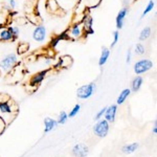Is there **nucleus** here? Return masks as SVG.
<instances>
[{
    "mask_svg": "<svg viewBox=\"0 0 157 157\" xmlns=\"http://www.w3.org/2000/svg\"><path fill=\"white\" fill-rule=\"evenodd\" d=\"M14 41L11 32L9 30L7 26H0V42H9Z\"/></svg>",
    "mask_w": 157,
    "mask_h": 157,
    "instance_id": "10",
    "label": "nucleus"
},
{
    "mask_svg": "<svg viewBox=\"0 0 157 157\" xmlns=\"http://www.w3.org/2000/svg\"><path fill=\"white\" fill-rule=\"evenodd\" d=\"M52 62H54V60H52V58H48V57H46V58H45V60H44V64H45V65H47V66H50V65L52 64Z\"/></svg>",
    "mask_w": 157,
    "mask_h": 157,
    "instance_id": "30",
    "label": "nucleus"
},
{
    "mask_svg": "<svg viewBox=\"0 0 157 157\" xmlns=\"http://www.w3.org/2000/svg\"><path fill=\"white\" fill-rule=\"evenodd\" d=\"M153 133H154V134H156V133H157V126H156V121H155V124H154V127H153Z\"/></svg>",
    "mask_w": 157,
    "mask_h": 157,
    "instance_id": "33",
    "label": "nucleus"
},
{
    "mask_svg": "<svg viewBox=\"0 0 157 157\" xmlns=\"http://www.w3.org/2000/svg\"><path fill=\"white\" fill-rule=\"evenodd\" d=\"M112 36H113V41L112 43H111V48L112 47H114L116 44H117V42H118V38H120V33H118V30H115V32H113V34H112Z\"/></svg>",
    "mask_w": 157,
    "mask_h": 157,
    "instance_id": "26",
    "label": "nucleus"
},
{
    "mask_svg": "<svg viewBox=\"0 0 157 157\" xmlns=\"http://www.w3.org/2000/svg\"><path fill=\"white\" fill-rule=\"evenodd\" d=\"M83 32H84V29H83L82 23H75L70 29V32L68 33V37L71 38V39H78V38L82 37Z\"/></svg>",
    "mask_w": 157,
    "mask_h": 157,
    "instance_id": "7",
    "label": "nucleus"
},
{
    "mask_svg": "<svg viewBox=\"0 0 157 157\" xmlns=\"http://www.w3.org/2000/svg\"><path fill=\"white\" fill-rule=\"evenodd\" d=\"M44 125H45V132H49V131L54 130V129L58 126V121L50 117H46L44 120Z\"/></svg>",
    "mask_w": 157,
    "mask_h": 157,
    "instance_id": "15",
    "label": "nucleus"
},
{
    "mask_svg": "<svg viewBox=\"0 0 157 157\" xmlns=\"http://www.w3.org/2000/svg\"><path fill=\"white\" fill-rule=\"evenodd\" d=\"M29 49V44L27 42H20L17 46V55H24Z\"/></svg>",
    "mask_w": 157,
    "mask_h": 157,
    "instance_id": "18",
    "label": "nucleus"
},
{
    "mask_svg": "<svg viewBox=\"0 0 157 157\" xmlns=\"http://www.w3.org/2000/svg\"><path fill=\"white\" fill-rule=\"evenodd\" d=\"M145 52H146L145 46H144L141 43H137V44L135 45V54L138 56H143V55H145Z\"/></svg>",
    "mask_w": 157,
    "mask_h": 157,
    "instance_id": "24",
    "label": "nucleus"
},
{
    "mask_svg": "<svg viewBox=\"0 0 157 157\" xmlns=\"http://www.w3.org/2000/svg\"><path fill=\"white\" fill-rule=\"evenodd\" d=\"M80 108H81V106L78 105H75V107L72 108V110L69 112V114H68V117H73V116H75L78 113V111H80Z\"/></svg>",
    "mask_w": 157,
    "mask_h": 157,
    "instance_id": "27",
    "label": "nucleus"
},
{
    "mask_svg": "<svg viewBox=\"0 0 157 157\" xmlns=\"http://www.w3.org/2000/svg\"><path fill=\"white\" fill-rule=\"evenodd\" d=\"M131 58H132V52H131V49H128V52H127V58H126V62L130 63L131 62Z\"/></svg>",
    "mask_w": 157,
    "mask_h": 157,
    "instance_id": "31",
    "label": "nucleus"
},
{
    "mask_svg": "<svg viewBox=\"0 0 157 157\" xmlns=\"http://www.w3.org/2000/svg\"><path fill=\"white\" fill-rule=\"evenodd\" d=\"M68 118V114L65 111H62L59 115V120H58V124H65Z\"/></svg>",
    "mask_w": 157,
    "mask_h": 157,
    "instance_id": "25",
    "label": "nucleus"
},
{
    "mask_svg": "<svg viewBox=\"0 0 157 157\" xmlns=\"http://www.w3.org/2000/svg\"><path fill=\"white\" fill-rule=\"evenodd\" d=\"M9 6H10V7H11V10H13V9H15L16 7V1L15 0H9Z\"/></svg>",
    "mask_w": 157,
    "mask_h": 157,
    "instance_id": "32",
    "label": "nucleus"
},
{
    "mask_svg": "<svg viewBox=\"0 0 157 157\" xmlns=\"http://www.w3.org/2000/svg\"><path fill=\"white\" fill-rule=\"evenodd\" d=\"M154 6H155V2H154L153 0H150V1L148 2V4H147L146 9L144 10L143 14H141V18H144V17H145L146 15H148L151 11H153Z\"/></svg>",
    "mask_w": 157,
    "mask_h": 157,
    "instance_id": "23",
    "label": "nucleus"
},
{
    "mask_svg": "<svg viewBox=\"0 0 157 157\" xmlns=\"http://www.w3.org/2000/svg\"><path fill=\"white\" fill-rule=\"evenodd\" d=\"M46 38V27L44 25H38L33 30V39L36 42H43Z\"/></svg>",
    "mask_w": 157,
    "mask_h": 157,
    "instance_id": "5",
    "label": "nucleus"
},
{
    "mask_svg": "<svg viewBox=\"0 0 157 157\" xmlns=\"http://www.w3.org/2000/svg\"><path fill=\"white\" fill-rule=\"evenodd\" d=\"M18 63V58H17V54L11 52L4 56L1 60H0V71L3 72H9L12 69H14V67Z\"/></svg>",
    "mask_w": 157,
    "mask_h": 157,
    "instance_id": "1",
    "label": "nucleus"
},
{
    "mask_svg": "<svg viewBox=\"0 0 157 157\" xmlns=\"http://www.w3.org/2000/svg\"><path fill=\"white\" fill-rule=\"evenodd\" d=\"M92 22H93V19L91 16H85L84 19H83V22H82V26H83V29L86 34H93V29H92Z\"/></svg>",
    "mask_w": 157,
    "mask_h": 157,
    "instance_id": "11",
    "label": "nucleus"
},
{
    "mask_svg": "<svg viewBox=\"0 0 157 157\" xmlns=\"http://www.w3.org/2000/svg\"><path fill=\"white\" fill-rule=\"evenodd\" d=\"M131 93V90L129 89V88H126V89H124L120 93V97L117 98V101H116V103H117V105H121V104H123L125 102L126 100L128 98V97L130 95Z\"/></svg>",
    "mask_w": 157,
    "mask_h": 157,
    "instance_id": "17",
    "label": "nucleus"
},
{
    "mask_svg": "<svg viewBox=\"0 0 157 157\" xmlns=\"http://www.w3.org/2000/svg\"><path fill=\"white\" fill-rule=\"evenodd\" d=\"M138 148V144H136V143H133V144H131V145H127V146H125V147H123V152L125 154H131V153H133L134 151H136V149Z\"/></svg>",
    "mask_w": 157,
    "mask_h": 157,
    "instance_id": "20",
    "label": "nucleus"
},
{
    "mask_svg": "<svg viewBox=\"0 0 157 157\" xmlns=\"http://www.w3.org/2000/svg\"><path fill=\"white\" fill-rule=\"evenodd\" d=\"M6 121H4V120L2 117H0V134H1L2 132L4 131V129H6Z\"/></svg>",
    "mask_w": 157,
    "mask_h": 157,
    "instance_id": "29",
    "label": "nucleus"
},
{
    "mask_svg": "<svg viewBox=\"0 0 157 157\" xmlns=\"http://www.w3.org/2000/svg\"><path fill=\"white\" fill-rule=\"evenodd\" d=\"M9 30L11 32L12 36H13V39H14V41H16L17 38H19L20 36V29L19 26H16V25H9Z\"/></svg>",
    "mask_w": 157,
    "mask_h": 157,
    "instance_id": "22",
    "label": "nucleus"
},
{
    "mask_svg": "<svg viewBox=\"0 0 157 157\" xmlns=\"http://www.w3.org/2000/svg\"><path fill=\"white\" fill-rule=\"evenodd\" d=\"M141 85H143V78L139 77V75H137V77H135L132 80V83H131V89L133 92H136V91H138L139 89H140Z\"/></svg>",
    "mask_w": 157,
    "mask_h": 157,
    "instance_id": "14",
    "label": "nucleus"
},
{
    "mask_svg": "<svg viewBox=\"0 0 157 157\" xmlns=\"http://www.w3.org/2000/svg\"><path fill=\"white\" fill-rule=\"evenodd\" d=\"M109 56H110V49H109L108 47L104 46L102 48V52H101L100 59H98V65H100L101 67L104 66V65L107 63V61L109 59Z\"/></svg>",
    "mask_w": 157,
    "mask_h": 157,
    "instance_id": "12",
    "label": "nucleus"
},
{
    "mask_svg": "<svg viewBox=\"0 0 157 157\" xmlns=\"http://www.w3.org/2000/svg\"><path fill=\"white\" fill-rule=\"evenodd\" d=\"M97 90V85L94 83H89L87 85H83L80 88H78L77 90V97L82 100H86L89 98L93 93Z\"/></svg>",
    "mask_w": 157,
    "mask_h": 157,
    "instance_id": "2",
    "label": "nucleus"
},
{
    "mask_svg": "<svg viewBox=\"0 0 157 157\" xmlns=\"http://www.w3.org/2000/svg\"><path fill=\"white\" fill-rule=\"evenodd\" d=\"M72 153L75 157H86L88 155V148L83 144H78L73 147Z\"/></svg>",
    "mask_w": 157,
    "mask_h": 157,
    "instance_id": "8",
    "label": "nucleus"
},
{
    "mask_svg": "<svg viewBox=\"0 0 157 157\" xmlns=\"http://www.w3.org/2000/svg\"><path fill=\"white\" fill-rule=\"evenodd\" d=\"M128 13H129V6H124L123 9H121L120 12L117 13V16H116V19H115L117 29H123L124 23H125V19H126V17H127Z\"/></svg>",
    "mask_w": 157,
    "mask_h": 157,
    "instance_id": "6",
    "label": "nucleus"
},
{
    "mask_svg": "<svg viewBox=\"0 0 157 157\" xmlns=\"http://www.w3.org/2000/svg\"><path fill=\"white\" fill-rule=\"evenodd\" d=\"M94 134L98 137H105L109 131V123L106 120L100 121L93 128Z\"/></svg>",
    "mask_w": 157,
    "mask_h": 157,
    "instance_id": "4",
    "label": "nucleus"
},
{
    "mask_svg": "<svg viewBox=\"0 0 157 157\" xmlns=\"http://www.w3.org/2000/svg\"><path fill=\"white\" fill-rule=\"evenodd\" d=\"M11 100H6L4 102H1L0 103V111L2 113H12L13 112V109H12V106L11 104Z\"/></svg>",
    "mask_w": 157,
    "mask_h": 157,
    "instance_id": "16",
    "label": "nucleus"
},
{
    "mask_svg": "<svg viewBox=\"0 0 157 157\" xmlns=\"http://www.w3.org/2000/svg\"><path fill=\"white\" fill-rule=\"evenodd\" d=\"M151 36V29L149 26H146L141 29L140 34H139V40L140 41H146L147 39H149Z\"/></svg>",
    "mask_w": 157,
    "mask_h": 157,
    "instance_id": "19",
    "label": "nucleus"
},
{
    "mask_svg": "<svg viewBox=\"0 0 157 157\" xmlns=\"http://www.w3.org/2000/svg\"><path fill=\"white\" fill-rule=\"evenodd\" d=\"M153 67V62L149 59H141L134 64V72L136 75L145 73Z\"/></svg>",
    "mask_w": 157,
    "mask_h": 157,
    "instance_id": "3",
    "label": "nucleus"
},
{
    "mask_svg": "<svg viewBox=\"0 0 157 157\" xmlns=\"http://www.w3.org/2000/svg\"><path fill=\"white\" fill-rule=\"evenodd\" d=\"M105 111H106V108H103V109H101L100 111L98 112V114H97V116H95V120L97 121H100L101 118H102V116L105 114Z\"/></svg>",
    "mask_w": 157,
    "mask_h": 157,
    "instance_id": "28",
    "label": "nucleus"
},
{
    "mask_svg": "<svg viewBox=\"0 0 157 157\" xmlns=\"http://www.w3.org/2000/svg\"><path fill=\"white\" fill-rule=\"evenodd\" d=\"M46 73H47L46 70H44V71H40V72L36 73V75H33L32 78H30L29 84H30V85H34V86H35V85L40 84V83H41L42 81L44 80V78H45V75H46Z\"/></svg>",
    "mask_w": 157,
    "mask_h": 157,
    "instance_id": "13",
    "label": "nucleus"
},
{
    "mask_svg": "<svg viewBox=\"0 0 157 157\" xmlns=\"http://www.w3.org/2000/svg\"><path fill=\"white\" fill-rule=\"evenodd\" d=\"M0 72H1V71H0Z\"/></svg>",
    "mask_w": 157,
    "mask_h": 157,
    "instance_id": "34",
    "label": "nucleus"
},
{
    "mask_svg": "<svg viewBox=\"0 0 157 157\" xmlns=\"http://www.w3.org/2000/svg\"><path fill=\"white\" fill-rule=\"evenodd\" d=\"M72 62V58L70 56H64L60 59V66L61 67H69V65L71 64Z\"/></svg>",
    "mask_w": 157,
    "mask_h": 157,
    "instance_id": "21",
    "label": "nucleus"
},
{
    "mask_svg": "<svg viewBox=\"0 0 157 157\" xmlns=\"http://www.w3.org/2000/svg\"><path fill=\"white\" fill-rule=\"evenodd\" d=\"M116 110H117V106L116 105H111L110 107L106 108L104 116H105V120L107 121L108 123H113V121H114Z\"/></svg>",
    "mask_w": 157,
    "mask_h": 157,
    "instance_id": "9",
    "label": "nucleus"
}]
</instances>
